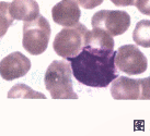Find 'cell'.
<instances>
[{"mask_svg":"<svg viewBox=\"0 0 150 136\" xmlns=\"http://www.w3.org/2000/svg\"><path fill=\"white\" fill-rule=\"evenodd\" d=\"M116 52L86 46L76 57L68 58L75 78L82 85L96 88L108 87L118 77L115 64Z\"/></svg>","mask_w":150,"mask_h":136,"instance_id":"6da1fadb","label":"cell"},{"mask_svg":"<svg viewBox=\"0 0 150 136\" xmlns=\"http://www.w3.org/2000/svg\"><path fill=\"white\" fill-rule=\"evenodd\" d=\"M70 63L63 60H55L47 68L44 83L53 99H78L74 91Z\"/></svg>","mask_w":150,"mask_h":136,"instance_id":"7a4b0ae2","label":"cell"},{"mask_svg":"<svg viewBox=\"0 0 150 136\" xmlns=\"http://www.w3.org/2000/svg\"><path fill=\"white\" fill-rule=\"evenodd\" d=\"M88 29L83 24H76L59 32L53 43V49L65 59L76 57L86 47Z\"/></svg>","mask_w":150,"mask_h":136,"instance_id":"3957f363","label":"cell"},{"mask_svg":"<svg viewBox=\"0 0 150 136\" xmlns=\"http://www.w3.org/2000/svg\"><path fill=\"white\" fill-rule=\"evenodd\" d=\"M50 38V25L45 17L40 15L35 20L24 22L22 46L29 54L38 56L48 46Z\"/></svg>","mask_w":150,"mask_h":136,"instance_id":"277c9868","label":"cell"},{"mask_svg":"<svg viewBox=\"0 0 150 136\" xmlns=\"http://www.w3.org/2000/svg\"><path fill=\"white\" fill-rule=\"evenodd\" d=\"M91 24L93 29H102L111 36H118L129 29L130 17L122 10H101L93 14Z\"/></svg>","mask_w":150,"mask_h":136,"instance_id":"5b68a950","label":"cell"},{"mask_svg":"<svg viewBox=\"0 0 150 136\" xmlns=\"http://www.w3.org/2000/svg\"><path fill=\"white\" fill-rule=\"evenodd\" d=\"M115 64L120 71L128 75H138L144 73L148 66V60L138 47L134 45H124L120 47L115 56Z\"/></svg>","mask_w":150,"mask_h":136,"instance_id":"8992f818","label":"cell"},{"mask_svg":"<svg viewBox=\"0 0 150 136\" xmlns=\"http://www.w3.org/2000/svg\"><path fill=\"white\" fill-rule=\"evenodd\" d=\"M31 69V61L24 54L16 51L8 54L1 60L0 72L1 77L6 81H13L24 76Z\"/></svg>","mask_w":150,"mask_h":136,"instance_id":"52a82bcc","label":"cell"},{"mask_svg":"<svg viewBox=\"0 0 150 136\" xmlns=\"http://www.w3.org/2000/svg\"><path fill=\"white\" fill-rule=\"evenodd\" d=\"M111 95L116 100H137L142 96V78L120 76L111 86Z\"/></svg>","mask_w":150,"mask_h":136,"instance_id":"ba28073f","label":"cell"},{"mask_svg":"<svg viewBox=\"0 0 150 136\" xmlns=\"http://www.w3.org/2000/svg\"><path fill=\"white\" fill-rule=\"evenodd\" d=\"M81 17L78 3L74 0H62L52 9V17L56 24L62 26H75Z\"/></svg>","mask_w":150,"mask_h":136,"instance_id":"9c48e42d","label":"cell"},{"mask_svg":"<svg viewBox=\"0 0 150 136\" xmlns=\"http://www.w3.org/2000/svg\"><path fill=\"white\" fill-rule=\"evenodd\" d=\"M9 11L13 19L24 22L40 17V7L35 0H13L9 6Z\"/></svg>","mask_w":150,"mask_h":136,"instance_id":"30bf717a","label":"cell"},{"mask_svg":"<svg viewBox=\"0 0 150 136\" xmlns=\"http://www.w3.org/2000/svg\"><path fill=\"white\" fill-rule=\"evenodd\" d=\"M86 46L101 48V49H114V40L112 36L106 32L99 29L88 31Z\"/></svg>","mask_w":150,"mask_h":136,"instance_id":"8fae6325","label":"cell"},{"mask_svg":"<svg viewBox=\"0 0 150 136\" xmlns=\"http://www.w3.org/2000/svg\"><path fill=\"white\" fill-rule=\"evenodd\" d=\"M133 39L138 46L150 48V20L138 22L133 32Z\"/></svg>","mask_w":150,"mask_h":136,"instance_id":"7c38bea8","label":"cell"},{"mask_svg":"<svg viewBox=\"0 0 150 136\" xmlns=\"http://www.w3.org/2000/svg\"><path fill=\"white\" fill-rule=\"evenodd\" d=\"M9 98H16V97H24V98H35V97H40V98H46L45 96L42 94H38L36 91H32L30 87H28L24 84H18L16 86L11 88V91L8 94Z\"/></svg>","mask_w":150,"mask_h":136,"instance_id":"4fadbf2b","label":"cell"},{"mask_svg":"<svg viewBox=\"0 0 150 136\" xmlns=\"http://www.w3.org/2000/svg\"><path fill=\"white\" fill-rule=\"evenodd\" d=\"M1 36H4V33L7 32V29L10 25L12 24L13 19L9 11V6L10 3L8 2H1Z\"/></svg>","mask_w":150,"mask_h":136,"instance_id":"5bb4252c","label":"cell"},{"mask_svg":"<svg viewBox=\"0 0 150 136\" xmlns=\"http://www.w3.org/2000/svg\"><path fill=\"white\" fill-rule=\"evenodd\" d=\"M140 99L149 100L150 99V76L146 78H142V96Z\"/></svg>","mask_w":150,"mask_h":136,"instance_id":"9a60e30c","label":"cell"},{"mask_svg":"<svg viewBox=\"0 0 150 136\" xmlns=\"http://www.w3.org/2000/svg\"><path fill=\"white\" fill-rule=\"evenodd\" d=\"M136 8L145 15H150V0H136Z\"/></svg>","mask_w":150,"mask_h":136,"instance_id":"2e32d148","label":"cell"},{"mask_svg":"<svg viewBox=\"0 0 150 136\" xmlns=\"http://www.w3.org/2000/svg\"><path fill=\"white\" fill-rule=\"evenodd\" d=\"M74 1H76L84 9H94L103 2V0H74Z\"/></svg>","mask_w":150,"mask_h":136,"instance_id":"e0dca14e","label":"cell"},{"mask_svg":"<svg viewBox=\"0 0 150 136\" xmlns=\"http://www.w3.org/2000/svg\"><path fill=\"white\" fill-rule=\"evenodd\" d=\"M111 1L117 7H129L136 4V0H111Z\"/></svg>","mask_w":150,"mask_h":136,"instance_id":"ac0fdd59","label":"cell"}]
</instances>
